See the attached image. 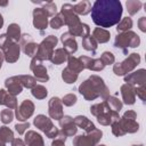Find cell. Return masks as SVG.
<instances>
[{
  "label": "cell",
  "mask_w": 146,
  "mask_h": 146,
  "mask_svg": "<svg viewBox=\"0 0 146 146\" xmlns=\"http://www.w3.org/2000/svg\"><path fill=\"white\" fill-rule=\"evenodd\" d=\"M122 11L119 0H96L91 7V18L96 25L106 29L120 22Z\"/></svg>",
  "instance_id": "6da1fadb"
},
{
  "label": "cell",
  "mask_w": 146,
  "mask_h": 146,
  "mask_svg": "<svg viewBox=\"0 0 146 146\" xmlns=\"http://www.w3.org/2000/svg\"><path fill=\"white\" fill-rule=\"evenodd\" d=\"M79 92L87 100H94L97 97L106 100L110 97L108 88L104 83L103 79L97 75H91L89 79L83 81L79 87Z\"/></svg>",
  "instance_id": "7a4b0ae2"
},
{
  "label": "cell",
  "mask_w": 146,
  "mask_h": 146,
  "mask_svg": "<svg viewBox=\"0 0 146 146\" xmlns=\"http://www.w3.org/2000/svg\"><path fill=\"white\" fill-rule=\"evenodd\" d=\"M60 14L64 17L65 24L68 26V32L73 36L84 38L87 35H89V33H90L89 26L87 24H84V23H81L79 16L74 13L73 6L71 3L63 5L62 9H60Z\"/></svg>",
  "instance_id": "3957f363"
},
{
  "label": "cell",
  "mask_w": 146,
  "mask_h": 146,
  "mask_svg": "<svg viewBox=\"0 0 146 146\" xmlns=\"http://www.w3.org/2000/svg\"><path fill=\"white\" fill-rule=\"evenodd\" d=\"M0 49L2 50L5 59L8 63H15L19 58V44L11 40L7 34L0 35Z\"/></svg>",
  "instance_id": "277c9868"
},
{
  "label": "cell",
  "mask_w": 146,
  "mask_h": 146,
  "mask_svg": "<svg viewBox=\"0 0 146 146\" xmlns=\"http://www.w3.org/2000/svg\"><path fill=\"white\" fill-rule=\"evenodd\" d=\"M139 43H140L139 36L132 31H127V32H122V33L117 34V36L115 38V41H114V47L121 48L123 50V52L127 54L128 47L136 48L139 46Z\"/></svg>",
  "instance_id": "5b68a950"
},
{
  "label": "cell",
  "mask_w": 146,
  "mask_h": 146,
  "mask_svg": "<svg viewBox=\"0 0 146 146\" xmlns=\"http://www.w3.org/2000/svg\"><path fill=\"white\" fill-rule=\"evenodd\" d=\"M58 39L55 35H48L39 46L36 50V57L41 60H50L54 54V47L57 44Z\"/></svg>",
  "instance_id": "8992f818"
},
{
  "label": "cell",
  "mask_w": 146,
  "mask_h": 146,
  "mask_svg": "<svg viewBox=\"0 0 146 146\" xmlns=\"http://www.w3.org/2000/svg\"><path fill=\"white\" fill-rule=\"evenodd\" d=\"M33 123H34V125L38 129H40L41 131H43L47 135L48 138H56L58 136L59 130L52 124L51 120L49 117H47L46 115H43V114L36 115L35 119H34V121H33Z\"/></svg>",
  "instance_id": "52a82bcc"
},
{
  "label": "cell",
  "mask_w": 146,
  "mask_h": 146,
  "mask_svg": "<svg viewBox=\"0 0 146 146\" xmlns=\"http://www.w3.org/2000/svg\"><path fill=\"white\" fill-rule=\"evenodd\" d=\"M140 63V56L138 54H130L128 58H125L122 63H116L113 66V71L116 75H124L132 71Z\"/></svg>",
  "instance_id": "ba28073f"
},
{
  "label": "cell",
  "mask_w": 146,
  "mask_h": 146,
  "mask_svg": "<svg viewBox=\"0 0 146 146\" xmlns=\"http://www.w3.org/2000/svg\"><path fill=\"white\" fill-rule=\"evenodd\" d=\"M102 136H103V132L99 129L95 128L92 131L87 132V135L76 136L73 139V145L74 146H96L100 140Z\"/></svg>",
  "instance_id": "9c48e42d"
},
{
  "label": "cell",
  "mask_w": 146,
  "mask_h": 146,
  "mask_svg": "<svg viewBox=\"0 0 146 146\" xmlns=\"http://www.w3.org/2000/svg\"><path fill=\"white\" fill-rule=\"evenodd\" d=\"M30 68L34 74V79L39 82H46L49 80V75L47 73V68L43 66L42 60L39 59L36 56H34L31 60Z\"/></svg>",
  "instance_id": "30bf717a"
},
{
  "label": "cell",
  "mask_w": 146,
  "mask_h": 146,
  "mask_svg": "<svg viewBox=\"0 0 146 146\" xmlns=\"http://www.w3.org/2000/svg\"><path fill=\"white\" fill-rule=\"evenodd\" d=\"M21 47L22 50L24 51L25 55L30 56V57H34L36 55V50H38V44L33 41V39L31 38L30 34H22L21 39Z\"/></svg>",
  "instance_id": "8fae6325"
},
{
  "label": "cell",
  "mask_w": 146,
  "mask_h": 146,
  "mask_svg": "<svg viewBox=\"0 0 146 146\" xmlns=\"http://www.w3.org/2000/svg\"><path fill=\"white\" fill-rule=\"evenodd\" d=\"M34 112V104L30 99L23 100L19 107L16 108V117L18 121H26Z\"/></svg>",
  "instance_id": "7c38bea8"
},
{
  "label": "cell",
  "mask_w": 146,
  "mask_h": 146,
  "mask_svg": "<svg viewBox=\"0 0 146 146\" xmlns=\"http://www.w3.org/2000/svg\"><path fill=\"white\" fill-rule=\"evenodd\" d=\"M59 124L62 127V130L58 132L60 136L70 137V136L75 135L76 131H78V128H76V125L73 122V119L71 116H68V115H64L59 120Z\"/></svg>",
  "instance_id": "4fadbf2b"
},
{
  "label": "cell",
  "mask_w": 146,
  "mask_h": 146,
  "mask_svg": "<svg viewBox=\"0 0 146 146\" xmlns=\"http://www.w3.org/2000/svg\"><path fill=\"white\" fill-rule=\"evenodd\" d=\"M124 81L132 86V87H140V86H145L146 82V71L144 68H140L133 73L128 74L127 76H124Z\"/></svg>",
  "instance_id": "5bb4252c"
},
{
  "label": "cell",
  "mask_w": 146,
  "mask_h": 146,
  "mask_svg": "<svg viewBox=\"0 0 146 146\" xmlns=\"http://www.w3.org/2000/svg\"><path fill=\"white\" fill-rule=\"evenodd\" d=\"M62 100L58 97H52L49 100L48 104V113L50 115L51 119L55 120H60L64 115H63V105H62Z\"/></svg>",
  "instance_id": "9a60e30c"
},
{
  "label": "cell",
  "mask_w": 146,
  "mask_h": 146,
  "mask_svg": "<svg viewBox=\"0 0 146 146\" xmlns=\"http://www.w3.org/2000/svg\"><path fill=\"white\" fill-rule=\"evenodd\" d=\"M33 25L36 30H44L48 26V15L42 8H35L33 10Z\"/></svg>",
  "instance_id": "2e32d148"
},
{
  "label": "cell",
  "mask_w": 146,
  "mask_h": 146,
  "mask_svg": "<svg viewBox=\"0 0 146 146\" xmlns=\"http://www.w3.org/2000/svg\"><path fill=\"white\" fill-rule=\"evenodd\" d=\"M119 119H120L119 113H117V112H114V111H112V110H110L108 106L104 110V112H103L102 114H99V115L97 116V121H98L100 124H103V125H110V124H112L113 122L117 121Z\"/></svg>",
  "instance_id": "e0dca14e"
},
{
  "label": "cell",
  "mask_w": 146,
  "mask_h": 146,
  "mask_svg": "<svg viewBox=\"0 0 146 146\" xmlns=\"http://www.w3.org/2000/svg\"><path fill=\"white\" fill-rule=\"evenodd\" d=\"M79 60L81 62L83 68H88V70H91V71H102L105 67V65L103 64L100 58L95 59V58H90V57H87V56H80Z\"/></svg>",
  "instance_id": "ac0fdd59"
},
{
  "label": "cell",
  "mask_w": 146,
  "mask_h": 146,
  "mask_svg": "<svg viewBox=\"0 0 146 146\" xmlns=\"http://www.w3.org/2000/svg\"><path fill=\"white\" fill-rule=\"evenodd\" d=\"M60 40L63 42V46L66 50V52L70 55V54H74L76 50H78V43L75 41V36H73L70 32H65L62 34L60 36Z\"/></svg>",
  "instance_id": "d6986e66"
},
{
  "label": "cell",
  "mask_w": 146,
  "mask_h": 146,
  "mask_svg": "<svg viewBox=\"0 0 146 146\" xmlns=\"http://www.w3.org/2000/svg\"><path fill=\"white\" fill-rule=\"evenodd\" d=\"M5 86L8 89V92L11 94V95H14V96L21 94L22 90H23V86H22V83H21V81L18 79V75L6 79Z\"/></svg>",
  "instance_id": "ffe728a7"
},
{
  "label": "cell",
  "mask_w": 146,
  "mask_h": 146,
  "mask_svg": "<svg viewBox=\"0 0 146 146\" xmlns=\"http://www.w3.org/2000/svg\"><path fill=\"white\" fill-rule=\"evenodd\" d=\"M121 95L123 98L124 104L127 105H132L136 100V94H135V87L125 83L121 87Z\"/></svg>",
  "instance_id": "44dd1931"
},
{
  "label": "cell",
  "mask_w": 146,
  "mask_h": 146,
  "mask_svg": "<svg viewBox=\"0 0 146 146\" xmlns=\"http://www.w3.org/2000/svg\"><path fill=\"white\" fill-rule=\"evenodd\" d=\"M0 105H5L10 110L17 108V99L5 89H0Z\"/></svg>",
  "instance_id": "7402d4cb"
},
{
  "label": "cell",
  "mask_w": 146,
  "mask_h": 146,
  "mask_svg": "<svg viewBox=\"0 0 146 146\" xmlns=\"http://www.w3.org/2000/svg\"><path fill=\"white\" fill-rule=\"evenodd\" d=\"M25 145L26 146H44L41 135L36 133L33 130H30L25 133Z\"/></svg>",
  "instance_id": "603a6c76"
},
{
  "label": "cell",
  "mask_w": 146,
  "mask_h": 146,
  "mask_svg": "<svg viewBox=\"0 0 146 146\" xmlns=\"http://www.w3.org/2000/svg\"><path fill=\"white\" fill-rule=\"evenodd\" d=\"M117 122H119L121 129L124 131V133H127V132L133 133V132L138 131V129H139V125L135 120H129V119H125L122 116L117 120Z\"/></svg>",
  "instance_id": "cb8c5ba5"
},
{
  "label": "cell",
  "mask_w": 146,
  "mask_h": 146,
  "mask_svg": "<svg viewBox=\"0 0 146 146\" xmlns=\"http://www.w3.org/2000/svg\"><path fill=\"white\" fill-rule=\"evenodd\" d=\"M73 122H74V124H75L76 127L82 128L86 132H90V131H92V130L96 128L95 124H94L89 119H87L86 116H82V115H79V116L74 117V119H73Z\"/></svg>",
  "instance_id": "d4e9b609"
},
{
  "label": "cell",
  "mask_w": 146,
  "mask_h": 146,
  "mask_svg": "<svg viewBox=\"0 0 146 146\" xmlns=\"http://www.w3.org/2000/svg\"><path fill=\"white\" fill-rule=\"evenodd\" d=\"M110 32L105 29H102V27H96L92 32V38L96 40V42L98 43H105L110 40Z\"/></svg>",
  "instance_id": "484cf974"
},
{
  "label": "cell",
  "mask_w": 146,
  "mask_h": 146,
  "mask_svg": "<svg viewBox=\"0 0 146 146\" xmlns=\"http://www.w3.org/2000/svg\"><path fill=\"white\" fill-rule=\"evenodd\" d=\"M73 10L76 15H87L91 11V3L87 0H82L73 6Z\"/></svg>",
  "instance_id": "4316f807"
},
{
  "label": "cell",
  "mask_w": 146,
  "mask_h": 146,
  "mask_svg": "<svg viewBox=\"0 0 146 146\" xmlns=\"http://www.w3.org/2000/svg\"><path fill=\"white\" fill-rule=\"evenodd\" d=\"M67 57H68V54L66 52V50L63 49V48H58V49H56V50L54 51V54H52L50 60H51L52 64L59 65V64L64 63V62L67 59Z\"/></svg>",
  "instance_id": "83f0119b"
},
{
  "label": "cell",
  "mask_w": 146,
  "mask_h": 146,
  "mask_svg": "<svg viewBox=\"0 0 146 146\" xmlns=\"http://www.w3.org/2000/svg\"><path fill=\"white\" fill-rule=\"evenodd\" d=\"M67 63H68L67 67H68L71 71H73L74 73H76V74H79L82 70H84L83 66H82V64H81V62L79 60V58H75V57L72 56V55H68V57H67Z\"/></svg>",
  "instance_id": "f1b7e54d"
},
{
  "label": "cell",
  "mask_w": 146,
  "mask_h": 146,
  "mask_svg": "<svg viewBox=\"0 0 146 146\" xmlns=\"http://www.w3.org/2000/svg\"><path fill=\"white\" fill-rule=\"evenodd\" d=\"M7 35H8L11 40H14L15 42L19 41V39H21V36H22L19 25H18V24H15V23L10 24V25L8 26V29H7Z\"/></svg>",
  "instance_id": "f546056e"
},
{
  "label": "cell",
  "mask_w": 146,
  "mask_h": 146,
  "mask_svg": "<svg viewBox=\"0 0 146 146\" xmlns=\"http://www.w3.org/2000/svg\"><path fill=\"white\" fill-rule=\"evenodd\" d=\"M82 47H83L86 50H88V51L95 52L98 46H97L96 40H95L91 35H87V36L82 38Z\"/></svg>",
  "instance_id": "4dcf8cb0"
},
{
  "label": "cell",
  "mask_w": 146,
  "mask_h": 146,
  "mask_svg": "<svg viewBox=\"0 0 146 146\" xmlns=\"http://www.w3.org/2000/svg\"><path fill=\"white\" fill-rule=\"evenodd\" d=\"M106 104H107V106L110 107V110H112V111H114V112H120L121 110H122V102L121 100H119L116 97H114V96H110L106 100Z\"/></svg>",
  "instance_id": "1f68e13d"
},
{
  "label": "cell",
  "mask_w": 146,
  "mask_h": 146,
  "mask_svg": "<svg viewBox=\"0 0 146 146\" xmlns=\"http://www.w3.org/2000/svg\"><path fill=\"white\" fill-rule=\"evenodd\" d=\"M62 79L66 83H74L78 79V74L74 73L73 71H71L68 67H65L62 72Z\"/></svg>",
  "instance_id": "d6a6232c"
},
{
  "label": "cell",
  "mask_w": 146,
  "mask_h": 146,
  "mask_svg": "<svg viewBox=\"0 0 146 146\" xmlns=\"http://www.w3.org/2000/svg\"><path fill=\"white\" fill-rule=\"evenodd\" d=\"M132 27V19L130 18V17H124L122 21H120L119 23H117V27H116V31L117 32H127V31H129L130 29Z\"/></svg>",
  "instance_id": "836d02e7"
},
{
  "label": "cell",
  "mask_w": 146,
  "mask_h": 146,
  "mask_svg": "<svg viewBox=\"0 0 146 146\" xmlns=\"http://www.w3.org/2000/svg\"><path fill=\"white\" fill-rule=\"evenodd\" d=\"M18 79H19L22 86L25 88L32 89L33 87L36 86V80L31 75H18Z\"/></svg>",
  "instance_id": "e575fe53"
},
{
  "label": "cell",
  "mask_w": 146,
  "mask_h": 146,
  "mask_svg": "<svg viewBox=\"0 0 146 146\" xmlns=\"http://www.w3.org/2000/svg\"><path fill=\"white\" fill-rule=\"evenodd\" d=\"M141 8V2L138 0H129L127 1V10L129 13V15H135L139 11V9Z\"/></svg>",
  "instance_id": "d590c367"
},
{
  "label": "cell",
  "mask_w": 146,
  "mask_h": 146,
  "mask_svg": "<svg viewBox=\"0 0 146 146\" xmlns=\"http://www.w3.org/2000/svg\"><path fill=\"white\" fill-rule=\"evenodd\" d=\"M0 138L6 144L7 143H11L14 140V132L7 127H1L0 128Z\"/></svg>",
  "instance_id": "8d00e7d4"
},
{
  "label": "cell",
  "mask_w": 146,
  "mask_h": 146,
  "mask_svg": "<svg viewBox=\"0 0 146 146\" xmlns=\"http://www.w3.org/2000/svg\"><path fill=\"white\" fill-rule=\"evenodd\" d=\"M31 92H32V95H33L36 99H43V98H46V96H47V94H48L47 89H46L43 86H41V84H36L35 87H33Z\"/></svg>",
  "instance_id": "74e56055"
},
{
  "label": "cell",
  "mask_w": 146,
  "mask_h": 146,
  "mask_svg": "<svg viewBox=\"0 0 146 146\" xmlns=\"http://www.w3.org/2000/svg\"><path fill=\"white\" fill-rule=\"evenodd\" d=\"M40 5L43 6V10L47 13L48 16H55L57 13V7L52 1H47V2H39Z\"/></svg>",
  "instance_id": "f35d334b"
},
{
  "label": "cell",
  "mask_w": 146,
  "mask_h": 146,
  "mask_svg": "<svg viewBox=\"0 0 146 146\" xmlns=\"http://www.w3.org/2000/svg\"><path fill=\"white\" fill-rule=\"evenodd\" d=\"M64 24H65V21H64V17H63V15H62L60 13L56 14V15L51 18V21H50V26H51L52 29H55V30H58V29L62 27Z\"/></svg>",
  "instance_id": "ab89813d"
},
{
  "label": "cell",
  "mask_w": 146,
  "mask_h": 146,
  "mask_svg": "<svg viewBox=\"0 0 146 146\" xmlns=\"http://www.w3.org/2000/svg\"><path fill=\"white\" fill-rule=\"evenodd\" d=\"M106 107H107V104H106V102L104 100V102L100 103V104H95V105H92V106L90 107V112H91L92 115L98 116L99 114H102V113L104 112V110H105Z\"/></svg>",
  "instance_id": "60d3db41"
},
{
  "label": "cell",
  "mask_w": 146,
  "mask_h": 146,
  "mask_svg": "<svg viewBox=\"0 0 146 146\" xmlns=\"http://www.w3.org/2000/svg\"><path fill=\"white\" fill-rule=\"evenodd\" d=\"M14 119V113L10 108H7V110H2L1 111V121L7 124V123H10Z\"/></svg>",
  "instance_id": "b9f144b4"
},
{
  "label": "cell",
  "mask_w": 146,
  "mask_h": 146,
  "mask_svg": "<svg viewBox=\"0 0 146 146\" xmlns=\"http://www.w3.org/2000/svg\"><path fill=\"white\" fill-rule=\"evenodd\" d=\"M100 60L103 62L104 65H111L114 63L115 58H114V55L110 51H104L102 54V57H100Z\"/></svg>",
  "instance_id": "7bdbcfd3"
},
{
  "label": "cell",
  "mask_w": 146,
  "mask_h": 146,
  "mask_svg": "<svg viewBox=\"0 0 146 146\" xmlns=\"http://www.w3.org/2000/svg\"><path fill=\"white\" fill-rule=\"evenodd\" d=\"M62 103L64 105H66V106H72V105H74L76 103V96L74 94H67V95H65L63 97Z\"/></svg>",
  "instance_id": "ee69618b"
},
{
  "label": "cell",
  "mask_w": 146,
  "mask_h": 146,
  "mask_svg": "<svg viewBox=\"0 0 146 146\" xmlns=\"http://www.w3.org/2000/svg\"><path fill=\"white\" fill-rule=\"evenodd\" d=\"M135 94H137L139 96V98L145 102V98H146V87L145 86H140V87H136L135 88Z\"/></svg>",
  "instance_id": "f6af8a7d"
},
{
  "label": "cell",
  "mask_w": 146,
  "mask_h": 146,
  "mask_svg": "<svg viewBox=\"0 0 146 146\" xmlns=\"http://www.w3.org/2000/svg\"><path fill=\"white\" fill-rule=\"evenodd\" d=\"M29 127H30V123H29V122H24V123H17V124L15 125V129H16V131H17L19 135H23V133L25 132V130H26Z\"/></svg>",
  "instance_id": "bcb514c9"
},
{
  "label": "cell",
  "mask_w": 146,
  "mask_h": 146,
  "mask_svg": "<svg viewBox=\"0 0 146 146\" xmlns=\"http://www.w3.org/2000/svg\"><path fill=\"white\" fill-rule=\"evenodd\" d=\"M65 139H66V137L60 136V135L58 133V136H57V137L55 138V140L52 141L51 146H65Z\"/></svg>",
  "instance_id": "7dc6e473"
},
{
  "label": "cell",
  "mask_w": 146,
  "mask_h": 146,
  "mask_svg": "<svg viewBox=\"0 0 146 146\" xmlns=\"http://www.w3.org/2000/svg\"><path fill=\"white\" fill-rule=\"evenodd\" d=\"M138 26L140 29V31L146 32V18L145 17H140L138 21Z\"/></svg>",
  "instance_id": "c3c4849f"
},
{
  "label": "cell",
  "mask_w": 146,
  "mask_h": 146,
  "mask_svg": "<svg viewBox=\"0 0 146 146\" xmlns=\"http://www.w3.org/2000/svg\"><path fill=\"white\" fill-rule=\"evenodd\" d=\"M123 117L129 119V120H136L137 114H136V112H133V111H127V112L123 114Z\"/></svg>",
  "instance_id": "681fc988"
},
{
  "label": "cell",
  "mask_w": 146,
  "mask_h": 146,
  "mask_svg": "<svg viewBox=\"0 0 146 146\" xmlns=\"http://www.w3.org/2000/svg\"><path fill=\"white\" fill-rule=\"evenodd\" d=\"M11 146H26L25 143L19 139V138H14V140L11 141Z\"/></svg>",
  "instance_id": "f907efd6"
},
{
  "label": "cell",
  "mask_w": 146,
  "mask_h": 146,
  "mask_svg": "<svg viewBox=\"0 0 146 146\" xmlns=\"http://www.w3.org/2000/svg\"><path fill=\"white\" fill-rule=\"evenodd\" d=\"M3 59H5L3 52H2V51H0V68H1V66H2V62H3Z\"/></svg>",
  "instance_id": "816d5d0a"
},
{
  "label": "cell",
  "mask_w": 146,
  "mask_h": 146,
  "mask_svg": "<svg viewBox=\"0 0 146 146\" xmlns=\"http://www.w3.org/2000/svg\"><path fill=\"white\" fill-rule=\"evenodd\" d=\"M2 25H3V18H2V15L0 14V29L2 27Z\"/></svg>",
  "instance_id": "f5cc1de1"
},
{
  "label": "cell",
  "mask_w": 146,
  "mask_h": 146,
  "mask_svg": "<svg viewBox=\"0 0 146 146\" xmlns=\"http://www.w3.org/2000/svg\"><path fill=\"white\" fill-rule=\"evenodd\" d=\"M0 146H6V143L5 141H2V139L0 138Z\"/></svg>",
  "instance_id": "db71d44e"
},
{
  "label": "cell",
  "mask_w": 146,
  "mask_h": 146,
  "mask_svg": "<svg viewBox=\"0 0 146 146\" xmlns=\"http://www.w3.org/2000/svg\"><path fill=\"white\" fill-rule=\"evenodd\" d=\"M132 146H143V145H132Z\"/></svg>",
  "instance_id": "11a10c76"
},
{
  "label": "cell",
  "mask_w": 146,
  "mask_h": 146,
  "mask_svg": "<svg viewBox=\"0 0 146 146\" xmlns=\"http://www.w3.org/2000/svg\"><path fill=\"white\" fill-rule=\"evenodd\" d=\"M98 146H105V145H98Z\"/></svg>",
  "instance_id": "9f6ffc18"
}]
</instances>
